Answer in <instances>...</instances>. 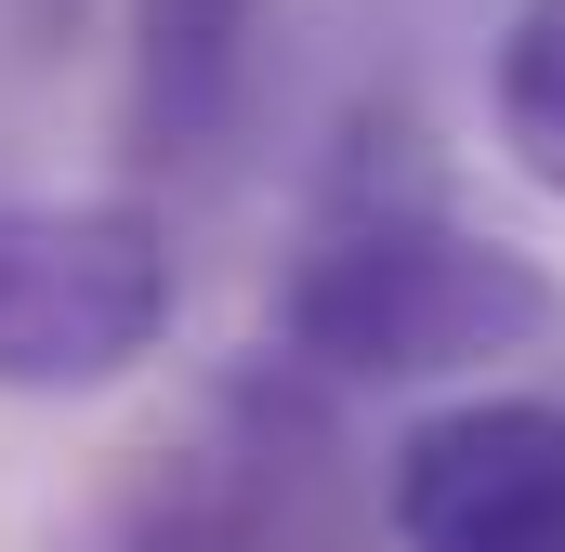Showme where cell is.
<instances>
[{"instance_id":"52a82bcc","label":"cell","mask_w":565,"mask_h":552,"mask_svg":"<svg viewBox=\"0 0 565 552\" xmlns=\"http://www.w3.org/2000/svg\"><path fill=\"white\" fill-rule=\"evenodd\" d=\"M26 13H66V0H26Z\"/></svg>"},{"instance_id":"3957f363","label":"cell","mask_w":565,"mask_h":552,"mask_svg":"<svg viewBox=\"0 0 565 552\" xmlns=\"http://www.w3.org/2000/svg\"><path fill=\"white\" fill-rule=\"evenodd\" d=\"M302 395L277 382H237L211 447H158L132 487L93 513L79 552H342L329 527V460H277Z\"/></svg>"},{"instance_id":"6da1fadb","label":"cell","mask_w":565,"mask_h":552,"mask_svg":"<svg viewBox=\"0 0 565 552\" xmlns=\"http://www.w3.org/2000/svg\"><path fill=\"white\" fill-rule=\"evenodd\" d=\"M565 329V289L540 251L460 224L434 184H342L329 224L302 237V264L277 289V369L329 382V395H369V382H460V369H500L526 342Z\"/></svg>"},{"instance_id":"5b68a950","label":"cell","mask_w":565,"mask_h":552,"mask_svg":"<svg viewBox=\"0 0 565 552\" xmlns=\"http://www.w3.org/2000/svg\"><path fill=\"white\" fill-rule=\"evenodd\" d=\"M277 0H119V145L132 171H211L264 93Z\"/></svg>"},{"instance_id":"7a4b0ae2","label":"cell","mask_w":565,"mask_h":552,"mask_svg":"<svg viewBox=\"0 0 565 552\" xmlns=\"http://www.w3.org/2000/svg\"><path fill=\"white\" fill-rule=\"evenodd\" d=\"M171 329V224L145 198H0V395H106Z\"/></svg>"},{"instance_id":"277c9868","label":"cell","mask_w":565,"mask_h":552,"mask_svg":"<svg viewBox=\"0 0 565 552\" xmlns=\"http://www.w3.org/2000/svg\"><path fill=\"white\" fill-rule=\"evenodd\" d=\"M395 552H565V395H460L382 460Z\"/></svg>"},{"instance_id":"8992f818","label":"cell","mask_w":565,"mask_h":552,"mask_svg":"<svg viewBox=\"0 0 565 552\" xmlns=\"http://www.w3.org/2000/svg\"><path fill=\"white\" fill-rule=\"evenodd\" d=\"M487 106H500V158L565 198V0H513L500 53H487Z\"/></svg>"}]
</instances>
